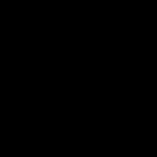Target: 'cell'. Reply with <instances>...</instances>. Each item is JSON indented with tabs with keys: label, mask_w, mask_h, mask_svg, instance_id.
<instances>
[]
</instances>
